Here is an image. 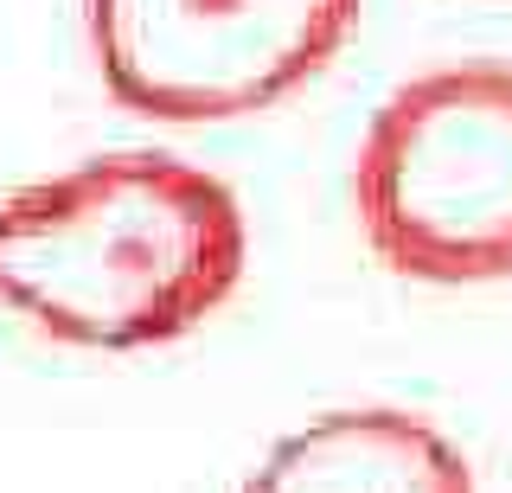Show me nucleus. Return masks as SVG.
<instances>
[{
    "label": "nucleus",
    "mask_w": 512,
    "mask_h": 493,
    "mask_svg": "<svg viewBox=\"0 0 512 493\" xmlns=\"http://www.w3.org/2000/svg\"><path fill=\"white\" fill-rule=\"evenodd\" d=\"M244 205L180 154L128 148L0 199V308L90 353L192 333L244 276Z\"/></svg>",
    "instance_id": "obj_1"
},
{
    "label": "nucleus",
    "mask_w": 512,
    "mask_h": 493,
    "mask_svg": "<svg viewBox=\"0 0 512 493\" xmlns=\"http://www.w3.org/2000/svg\"><path fill=\"white\" fill-rule=\"evenodd\" d=\"M352 199L391 276H512V65H448L391 90L359 141Z\"/></svg>",
    "instance_id": "obj_2"
},
{
    "label": "nucleus",
    "mask_w": 512,
    "mask_h": 493,
    "mask_svg": "<svg viewBox=\"0 0 512 493\" xmlns=\"http://www.w3.org/2000/svg\"><path fill=\"white\" fill-rule=\"evenodd\" d=\"M359 0H84L103 84L154 122L282 103L352 33Z\"/></svg>",
    "instance_id": "obj_3"
},
{
    "label": "nucleus",
    "mask_w": 512,
    "mask_h": 493,
    "mask_svg": "<svg viewBox=\"0 0 512 493\" xmlns=\"http://www.w3.org/2000/svg\"><path fill=\"white\" fill-rule=\"evenodd\" d=\"M244 493H474L461 449L410 410H327L282 436Z\"/></svg>",
    "instance_id": "obj_4"
}]
</instances>
